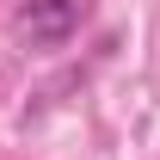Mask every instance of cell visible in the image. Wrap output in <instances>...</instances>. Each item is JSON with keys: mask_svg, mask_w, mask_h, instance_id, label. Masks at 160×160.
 <instances>
[{"mask_svg": "<svg viewBox=\"0 0 160 160\" xmlns=\"http://www.w3.org/2000/svg\"><path fill=\"white\" fill-rule=\"evenodd\" d=\"M80 12H86V0H19L12 31H19V43H31V49H62V43L80 31Z\"/></svg>", "mask_w": 160, "mask_h": 160, "instance_id": "cell-1", "label": "cell"}]
</instances>
